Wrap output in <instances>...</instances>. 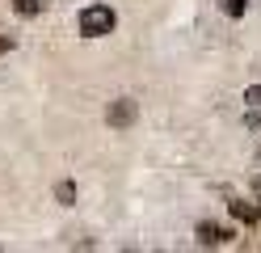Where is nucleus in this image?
Here are the masks:
<instances>
[{
  "instance_id": "f257e3e1",
  "label": "nucleus",
  "mask_w": 261,
  "mask_h": 253,
  "mask_svg": "<svg viewBox=\"0 0 261 253\" xmlns=\"http://www.w3.org/2000/svg\"><path fill=\"white\" fill-rule=\"evenodd\" d=\"M114 30V9L110 5H93L80 13V34H89V38H101V34Z\"/></svg>"
},
{
  "instance_id": "f03ea898",
  "label": "nucleus",
  "mask_w": 261,
  "mask_h": 253,
  "mask_svg": "<svg viewBox=\"0 0 261 253\" xmlns=\"http://www.w3.org/2000/svg\"><path fill=\"white\" fill-rule=\"evenodd\" d=\"M106 123H110V127H130V123H135V101H130V97H118V101L106 110Z\"/></svg>"
},
{
  "instance_id": "7ed1b4c3",
  "label": "nucleus",
  "mask_w": 261,
  "mask_h": 253,
  "mask_svg": "<svg viewBox=\"0 0 261 253\" xmlns=\"http://www.w3.org/2000/svg\"><path fill=\"white\" fill-rule=\"evenodd\" d=\"M198 241H202V245H223V241H232V228H219V224H202V228H198Z\"/></svg>"
},
{
  "instance_id": "20e7f679",
  "label": "nucleus",
  "mask_w": 261,
  "mask_h": 253,
  "mask_svg": "<svg viewBox=\"0 0 261 253\" xmlns=\"http://www.w3.org/2000/svg\"><path fill=\"white\" fill-rule=\"evenodd\" d=\"M232 215L240 219V224H257V215H261V211H257V202H244V198H236V202H232Z\"/></svg>"
},
{
  "instance_id": "39448f33",
  "label": "nucleus",
  "mask_w": 261,
  "mask_h": 253,
  "mask_svg": "<svg viewBox=\"0 0 261 253\" xmlns=\"http://www.w3.org/2000/svg\"><path fill=\"white\" fill-rule=\"evenodd\" d=\"M13 9H17V13H25V17H34L42 5H38V0H13Z\"/></svg>"
},
{
  "instance_id": "423d86ee",
  "label": "nucleus",
  "mask_w": 261,
  "mask_h": 253,
  "mask_svg": "<svg viewBox=\"0 0 261 253\" xmlns=\"http://www.w3.org/2000/svg\"><path fill=\"white\" fill-rule=\"evenodd\" d=\"M244 9H249L244 0H223V13H227V17H244Z\"/></svg>"
},
{
  "instance_id": "0eeeda50",
  "label": "nucleus",
  "mask_w": 261,
  "mask_h": 253,
  "mask_svg": "<svg viewBox=\"0 0 261 253\" xmlns=\"http://www.w3.org/2000/svg\"><path fill=\"white\" fill-rule=\"evenodd\" d=\"M244 101H261V89H249V93H244Z\"/></svg>"
},
{
  "instance_id": "6e6552de",
  "label": "nucleus",
  "mask_w": 261,
  "mask_h": 253,
  "mask_svg": "<svg viewBox=\"0 0 261 253\" xmlns=\"http://www.w3.org/2000/svg\"><path fill=\"white\" fill-rule=\"evenodd\" d=\"M5 51H13V38H0V55H5Z\"/></svg>"
},
{
  "instance_id": "1a4fd4ad",
  "label": "nucleus",
  "mask_w": 261,
  "mask_h": 253,
  "mask_svg": "<svg viewBox=\"0 0 261 253\" xmlns=\"http://www.w3.org/2000/svg\"><path fill=\"white\" fill-rule=\"evenodd\" d=\"M253 190H257V194H261V177H253Z\"/></svg>"
}]
</instances>
